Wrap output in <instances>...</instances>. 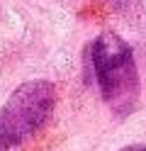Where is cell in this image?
Masks as SVG:
<instances>
[{"label": "cell", "mask_w": 146, "mask_h": 151, "mask_svg": "<svg viewBox=\"0 0 146 151\" xmlns=\"http://www.w3.org/2000/svg\"><path fill=\"white\" fill-rule=\"evenodd\" d=\"M56 107V86L27 81L0 107V151L19 149L42 129Z\"/></svg>", "instance_id": "7a4b0ae2"}, {"label": "cell", "mask_w": 146, "mask_h": 151, "mask_svg": "<svg viewBox=\"0 0 146 151\" xmlns=\"http://www.w3.org/2000/svg\"><path fill=\"white\" fill-rule=\"evenodd\" d=\"M90 63L107 107L117 117H127L134 112L141 83L132 46L119 34L102 32L90 46Z\"/></svg>", "instance_id": "6da1fadb"}, {"label": "cell", "mask_w": 146, "mask_h": 151, "mask_svg": "<svg viewBox=\"0 0 146 151\" xmlns=\"http://www.w3.org/2000/svg\"><path fill=\"white\" fill-rule=\"evenodd\" d=\"M119 151H146V144H129V146H124Z\"/></svg>", "instance_id": "3957f363"}]
</instances>
